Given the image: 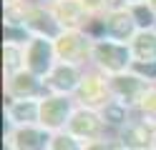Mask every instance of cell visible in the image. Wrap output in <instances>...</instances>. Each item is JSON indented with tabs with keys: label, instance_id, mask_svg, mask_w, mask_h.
Returning <instances> with one entry per match:
<instances>
[{
	"label": "cell",
	"instance_id": "obj_9",
	"mask_svg": "<svg viewBox=\"0 0 156 150\" xmlns=\"http://www.w3.org/2000/svg\"><path fill=\"white\" fill-rule=\"evenodd\" d=\"M141 73H149V75H156V65H139Z\"/></svg>",
	"mask_w": 156,
	"mask_h": 150
},
{
	"label": "cell",
	"instance_id": "obj_10",
	"mask_svg": "<svg viewBox=\"0 0 156 150\" xmlns=\"http://www.w3.org/2000/svg\"><path fill=\"white\" fill-rule=\"evenodd\" d=\"M108 118H113V123H119V120H121V110L111 108V110H108Z\"/></svg>",
	"mask_w": 156,
	"mask_h": 150
},
{
	"label": "cell",
	"instance_id": "obj_4",
	"mask_svg": "<svg viewBox=\"0 0 156 150\" xmlns=\"http://www.w3.org/2000/svg\"><path fill=\"white\" fill-rule=\"evenodd\" d=\"M15 88L20 90V93H23V90H28V93H33V90H35V83H33L30 78H18V83H15Z\"/></svg>",
	"mask_w": 156,
	"mask_h": 150
},
{
	"label": "cell",
	"instance_id": "obj_6",
	"mask_svg": "<svg viewBox=\"0 0 156 150\" xmlns=\"http://www.w3.org/2000/svg\"><path fill=\"white\" fill-rule=\"evenodd\" d=\"M136 18H139L141 25H149V23H151V13H149L146 8H136Z\"/></svg>",
	"mask_w": 156,
	"mask_h": 150
},
{
	"label": "cell",
	"instance_id": "obj_2",
	"mask_svg": "<svg viewBox=\"0 0 156 150\" xmlns=\"http://www.w3.org/2000/svg\"><path fill=\"white\" fill-rule=\"evenodd\" d=\"M43 143H45V138L43 135H38V133H20V148L23 150H41L43 148Z\"/></svg>",
	"mask_w": 156,
	"mask_h": 150
},
{
	"label": "cell",
	"instance_id": "obj_3",
	"mask_svg": "<svg viewBox=\"0 0 156 150\" xmlns=\"http://www.w3.org/2000/svg\"><path fill=\"white\" fill-rule=\"evenodd\" d=\"M73 70H61V73H58V85L61 88H71L73 85Z\"/></svg>",
	"mask_w": 156,
	"mask_h": 150
},
{
	"label": "cell",
	"instance_id": "obj_1",
	"mask_svg": "<svg viewBox=\"0 0 156 150\" xmlns=\"http://www.w3.org/2000/svg\"><path fill=\"white\" fill-rule=\"evenodd\" d=\"M48 68V45L43 40H38L35 48H33V70L35 73H43Z\"/></svg>",
	"mask_w": 156,
	"mask_h": 150
},
{
	"label": "cell",
	"instance_id": "obj_8",
	"mask_svg": "<svg viewBox=\"0 0 156 150\" xmlns=\"http://www.w3.org/2000/svg\"><path fill=\"white\" fill-rule=\"evenodd\" d=\"M15 115H20V118H33V108H15Z\"/></svg>",
	"mask_w": 156,
	"mask_h": 150
},
{
	"label": "cell",
	"instance_id": "obj_5",
	"mask_svg": "<svg viewBox=\"0 0 156 150\" xmlns=\"http://www.w3.org/2000/svg\"><path fill=\"white\" fill-rule=\"evenodd\" d=\"M149 38H141L139 40V50H141V55H146V53H156V43H146Z\"/></svg>",
	"mask_w": 156,
	"mask_h": 150
},
{
	"label": "cell",
	"instance_id": "obj_7",
	"mask_svg": "<svg viewBox=\"0 0 156 150\" xmlns=\"http://www.w3.org/2000/svg\"><path fill=\"white\" fill-rule=\"evenodd\" d=\"M58 150H76V145H73V140H66V138H61L58 140V145H55Z\"/></svg>",
	"mask_w": 156,
	"mask_h": 150
}]
</instances>
